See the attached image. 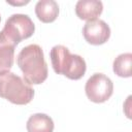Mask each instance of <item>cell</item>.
<instances>
[{
	"mask_svg": "<svg viewBox=\"0 0 132 132\" xmlns=\"http://www.w3.org/2000/svg\"><path fill=\"white\" fill-rule=\"evenodd\" d=\"M16 63L28 84L39 85L47 78V64L42 48L38 44L23 47L18 55Z\"/></svg>",
	"mask_w": 132,
	"mask_h": 132,
	"instance_id": "6da1fadb",
	"label": "cell"
},
{
	"mask_svg": "<svg viewBox=\"0 0 132 132\" xmlns=\"http://www.w3.org/2000/svg\"><path fill=\"white\" fill-rule=\"evenodd\" d=\"M50 58L54 71L65 75L69 79L77 80L86 73L87 65L84 58L79 55L70 54L69 50L64 45H55L51 50Z\"/></svg>",
	"mask_w": 132,
	"mask_h": 132,
	"instance_id": "7a4b0ae2",
	"label": "cell"
},
{
	"mask_svg": "<svg viewBox=\"0 0 132 132\" xmlns=\"http://www.w3.org/2000/svg\"><path fill=\"white\" fill-rule=\"evenodd\" d=\"M34 90L21 76L7 72L0 75V97L16 105H26L31 102Z\"/></svg>",
	"mask_w": 132,
	"mask_h": 132,
	"instance_id": "3957f363",
	"label": "cell"
},
{
	"mask_svg": "<svg viewBox=\"0 0 132 132\" xmlns=\"http://www.w3.org/2000/svg\"><path fill=\"white\" fill-rule=\"evenodd\" d=\"M34 31L35 26L30 16L27 14L15 13L6 20L4 28L0 32V41L15 47L19 42L31 37Z\"/></svg>",
	"mask_w": 132,
	"mask_h": 132,
	"instance_id": "277c9868",
	"label": "cell"
},
{
	"mask_svg": "<svg viewBox=\"0 0 132 132\" xmlns=\"http://www.w3.org/2000/svg\"><path fill=\"white\" fill-rule=\"evenodd\" d=\"M85 91L87 97L95 103L105 102L113 92V84L103 73H94L86 82Z\"/></svg>",
	"mask_w": 132,
	"mask_h": 132,
	"instance_id": "5b68a950",
	"label": "cell"
},
{
	"mask_svg": "<svg viewBox=\"0 0 132 132\" xmlns=\"http://www.w3.org/2000/svg\"><path fill=\"white\" fill-rule=\"evenodd\" d=\"M82 35L85 39L93 45L103 44L110 36V28L102 20L95 19L87 21L82 28Z\"/></svg>",
	"mask_w": 132,
	"mask_h": 132,
	"instance_id": "8992f818",
	"label": "cell"
},
{
	"mask_svg": "<svg viewBox=\"0 0 132 132\" xmlns=\"http://www.w3.org/2000/svg\"><path fill=\"white\" fill-rule=\"evenodd\" d=\"M102 10L103 4L98 0H79L75 4V13L80 20H95Z\"/></svg>",
	"mask_w": 132,
	"mask_h": 132,
	"instance_id": "52a82bcc",
	"label": "cell"
},
{
	"mask_svg": "<svg viewBox=\"0 0 132 132\" xmlns=\"http://www.w3.org/2000/svg\"><path fill=\"white\" fill-rule=\"evenodd\" d=\"M35 13L42 23H52L59 14V5L54 0H40L35 5Z\"/></svg>",
	"mask_w": 132,
	"mask_h": 132,
	"instance_id": "ba28073f",
	"label": "cell"
},
{
	"mask_svg": "<svg viewBox=\"0 0 132 132\" xmlns=\"http://www.w3.org/2000/svg\"><path fill=\"white\" fill-rule=\"evenodd\" d=\"M54 127L52 118L45 113L32 114L26 124L28 132H53Z\"/></svg>",
	"mask_w": 132,
	"mask_h": 132,
	"instance_id": "9c48e42d",
	"label": "cell"
},
{
	"mask_svg": "<svg viewBox=\"0 0 132 132\" xmlns=\"http://www.w3.org/2000/svg\"><path fill=\"white\" fill-rule=\"evenodd\" d=\"M132 54L125 53L119 55L113 61V72L121 77H130L132 75Z\"/></svg>",
	"mask_w": 132,
	"mask_h": 132,
	"instance_id": "30bf717a",
	"label": "cell"
},
{
	"mask_svg": "<svg viewBox=\"0 0 132 132\" xmlns=\"http://www.w3.org/2000/svg\"><path fill=\"white\" fill-rule=\"evenodd\" d=\"M14 61V46L0 41V75L9 72Z\"/></svg>",
	"mask_w": 132,
	"mask_h": 132,
	"instance_id": "8fae6325",
	"label": "cell"
},
{
	"mask_svg": "<svg viewBox=\"0 0 132 132\" xmlns=\"http://www.w3.org/2000/svg\"><path fill=\"white\" fill-rule=\"evenodd\" d=\"M6 2H7V3H9V4H12V5H22V4H27V3L29 2V1H25V2H20V3H19V2L14 3V2H11V1H8V0H7Z\"/></svg>",
	"mask_w": 132,
	"mask_h": 132,
	"instance_id": "7c38bea8",
	"label": "cell"
},
{
	"mask_svg": "<svg viewBox=\"0 0 132 132\" xmlns=\"http://www.w3.org/2000/svg\"><path fill=\"white\" fill-rule=\"evenodd\" d=\"M0 21H1V18H0Z\"/></svg>",
	"mask_w": 132,
	"mask_h": 132,
	"instance_id": "4fadbf2b",
	"label": "cell"
}]
</instances>
